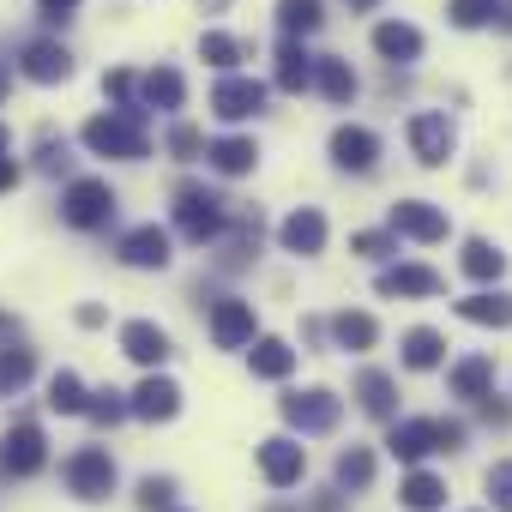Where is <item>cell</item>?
<instances>
[{"instance_id": "5b68a950", "label": "cell", "mask_w": 512, "mask_h": 512, "mask_svg": "<svg viewBox=\"0 0 512 512\" xmlns=\"http://www.w3.org/2000/svg\"><path fill=\"white\" fill-rule=\"evenodd\" d=\"M278 410H284V422H290L296 434H332L338 416H344V398H332L326 386H314V392H290Z\"/></svg>"}, {"instance_id": "8992f818", "label": "cell", "mask_w": 512, "mask_h": 512, "mask_svg": "<svg viewBox=\"0 0 512 512\" xmlns=\"http://www.w3.org/2000/svg\"><path fill=\"white\" fill-rule=\"evenodd\" d=\"M49 464V440H43V428L25 416V422H13L7 428V440H0V470L7 476H37Z\"/></svg>"}, {"instance_id": "d6986e66", "label": "cell", "mask_w": 512, "mask_h": 512, "mask_svg": "<svg viewBox=\"0 0 512 512\" xmlns=\"http://www.w3.org/2000/svg\"><path fill=\"white\" fill-rule=\"evenodd\" d=\"M374 290H380V296H440L446 284H440V272H428V266H392V272L374 278Z\"/></svg>"}, {"instance_id": "2e32d148", "label": "cell", "mask_w": 512, "mask_h": 512, "mask_svg": "<svg viewBox=\"0 0 512 512\" xmlns=\"http://www.w3.org/2000/svg\"><path fill=\"white\" fill-rule=\"evenodd\" d=\"M121 356H133L139 368H163L169 362V332L151 320H127L121 326Z\"/></svg>"}, {"instance_id": "cb8c5ba5", "label": "cell", "mask_w": 512, "mask_h": 512, "mask_svg": "<svg viewBox=\"0 0 512 512\" xmlns=\"http://www.w3.org/2000/svg\"><path fill=\"white\" fill-rule=\"evenodd\" d=\"M374 49H380L386 61H416V55H422V31L404 25V19H386V25H374Z\"/></svg>"}, {"instance_id": "4fadbf2b", "label": "cell", "mask_w": 512, "mask_h": 512, "mask_svg": "<svg viewBox=\"0 0 512 512\" xmlns=\"http://www.w3.org/2000/svg\"><path fill=\"white\" fill-rule=\"evenodd\" d=\"M211 338H217V350H247L253 338H260V332H253V302H217L211 308Z\"/></svg>"}, {"instance_id": "f546056e", "label": "cell", "mask_w": 512, "mask_h": 512, "mask_svg": "<svg viewBox=\"0 0 512 512\" xmlns=\"http://www.w3.org/2000/svg\"><path fill=\"white\" fill-rule=\"evenodd\" d=\"M278 25H284V37H314L326 25V7L320 0H278Z\"/></svg>"}, {"instance_id": "603a6c76", "label": "cell", "mask_w": 512, "mask_h": 512, "mask_svg": "<svg viewBox=\"0 0 512 512\" xmlns=\"http://www.w3.org/2000/svg\"><path fill=\"white\" fill-rule=\"evenodd\" d=\"M247 368L260 374V380H290V368H296V350H290L284 338H253V350H247Z\"/></svg>"}, {"instance_id": "f35d334b", "label": "cell", "mask_w": 512, "mask_h": 512, "mask_svg": "<svg viewBox=\"0 0 512 512\" xmlns=\"http://www.w3.org/2000/svg\"><path fill=\"white\" fill-rule=\"evenodd\" d=\"M85 416H91L97 428H115V422L127 416V398H121V392H91V398H85Z\"/></svg>"}, {"instance_id": "6f0895ef", "label": "cell", "mask_w": 512, "mask_h": 512, "mask_svg": "<svg viewBox=\"0 0 512 512\" xmlns=\"http://www.w3.org/2000/svg\"><path fill=\"white\" fill-rule=\"evenodd\" d=\"M272 512H290V506H272Z\"/></svg>"}, {"instance_id": "9a60e30c", "label": "cell", "mask_w": 512, "mask_h": 512, "mask_svg": "<svg viewBox=\"0 0 512 512\" xmlns=\"http://www.w3.org/2000/svg\"><path fill=\"white\" fill-rule=\"evenodd\" d=\"M332 163L350 169V175H368V169L380 163V139H374L368 127H338V133H332Z\"/></svg>"}, {"instance_id": "30bf717a", "label": "cell", "mask_w": 512, "mask_h": 512, "mask_svg": "<svg viewBox=\"0 0 512 512\" xmlns=\"http://www.w3.org/2000/svg\"><path fill=\"white\" fill-rule=\"evenodd\" d=\"M302 470H308V446H302V440L278 434V440H266V446H260V476H266L272 488H296V482H302Z\"/></svg>"}, {"instance_id": "f5cc1de1", "label": "cell", "mask_w": 512, "mask_h": 512, "mask_svg": "<svg viewBox=\"0 0 512 512\" xmlns=\"http://www.w3.org/2000/svg\"><path fill=\"white\" fill-rule=\"evenodd\" d=\"M13 91V67H0V97H7Z\"/></svg>"}, {"instance_id": "b9f144b4", "label": "cell", "mask_w": 512, "mask_h": 512, "mask_svg": "<svg viewBox=\"0 0 512 512\" xmlns=\"http://www.w3.org/2000/svg\"><path fill=\"white\" fill-rule=\"evenodd\" d=\"M350 253H362V260H386V253H392V235L362 229V235H350Z\"/></svg>"}, {"instance_id": "ffe728a7", "label": "cell", "mask_w": 512, "mask_h": 512, "mask_svg": "<svg viewBox=\"0 0 512 512\" xmlns=\"http://www.w3.org/2000/svg\"><path fill=\"white\" fill-rule=\"evenodd\" d=\"M356 404H362L368 416L392 422V416H398V386H392V374H380V368H362V374H356Z\"/></svg>"}, {"instance_id": "d6a6232c", "label": "cell", "mask_w": 512, "mask_h": 512, "mask_svg": "<svg viewBox=\"0 0 512 512\" xmlns=\"http://www.w3.org/2000/svg\"><path fill=\"white\" fill-rule=\"evenodd\" d=\"M31 374H37V350H25V344H7V350H0V392L31 386Z\"/></svg>"}, {"instance_id": "83f0119b", "label": "cell", "mask_w": 512, "mask_h": 512, "mask_svg": "<svg viewBox=\"0 0 512 512\" xmlns=\"http://www.w3.org/2000/svg\"><path fill=\"white\" fill-rule=\"evenodd\" d=\"M398 500H404L410 512H440V506H446V482H440L434 470H410L404 488H398Z\"/></svg>"}, {"instance_id": "52a82bcc", "label": "cell", "mask_w": 512, "mask_h": 512, "mask_svg": "<svg viewBox=\"0 0 512 512\" xmlns=\"http://www.w3.org/2000/svg\"><path fill=\"white\" fill-rule=\"evenodd\" d=\"M266 109V85L260 79H241V73H223L217 91H211V115L217 121H253Z\"/></svg>"}, {"instance_id": "5bb4252c", "label": "cell", "mask_w": 512, "mask_h": 512, "mask_svg": "<svg viewBox=\"0 0 512 512\" xmlns=\"http://www.w3.org/2000/svg\"><path fill=\"white\" fill-rule=\"evenodd\" d=\"M19 73H25V79H37V85H61V79H73V55H67L61 43L37 37V43H25Z\"/></svg>"}, {"instance_id": "816d5d0a", "label": "cell", "mask_w": 512, "mask_h": 512, "mask_svg": "<svg viewBox=\"0 0 512 512\" xmlns=\"http://www.w3.org/2000/svg\"><path fill=\"white\" fill-rule=\"evenodd\" d=\"M338 506H344V500H338V494H326V500H320L314 512H338Z\"/></svg>"}, {"instance_id": "e0dca14e", "label": "cell", "mask_w": 512, "mask_h": 512, "mask_svg": "<svg viewBox=\"0 0 512 512\" xmlns=\"http://www.w3.org/2000/svg\"><path fill=\"white\" fill-rule=\"evenodd\" d=\"M278 241H284L290 253H320V247H326V217H320L314 205H302V211H290V217L278 223Z\"/></svg>"}, {"instance_id": "680465c9", "label": "cell", "mask_w": 512, "mask_h": 512, "mask_svg": "<svg viewBox=\"0 0 512 512\" xmlns=\"http://www.w3.org/2000/svg\"><path fill=\"white\" fill-rule=\"evenodd\" d=\"M169 512H175V506H169Z\"/></svg>"}, {"instance_id": "7dc6e473", "label": "cell", "mask_w": 512, "mask_h": 512, "mask_svg": "<svg viewBox=\"0 0 512 512\" xmlns=\"http://www.w3.org/2000/svg\"><path fill=\"white\" fill-rule=\"evenodd\" d=\"M434 440H440V452L464 446V422H434Z\"/></svg>"}, {"instance_id": "ac0fdd59", "label": "cell", "mask_w": 512, "mask_h": 512, "mask_svg": "<svg viewBox=\"0 0 512 512\" xmlns=\"http://www.w3.org/2000/svg\"><path fill=\"white\" fill-rule=\"evenodd\" d=\"M386 446H392V458H404V464H422L428 452H440V440H434V422H422V416H410V422H392Z\"/></svg>"}, {"instance_id": "6da1fadb", "label": "cell", "mask_w": 512, "mask_h": 512, "mask_svg": "<svg viewBox=\"0 0 512 512\" xmlns=\"http://www.w3.org/2000/svg\"><path fill=\"white\" fill-rule=\"evenodd\" d=\"M79 139H85V151H97V157H121V163L151 157V133H145V109H139V103H133V109H115V115H91Z\"/></svg>"}, {"instance_id": "3957f363", "label": "cell", "mask_w": 512, "mask_h": 512, "mask_svg": "<svg viewBox=\"0 0 512 512\" xmlns=\"http://www.w3.org/2000/svg\"><path fill=\"white\" fill-rule=\"evenodd\" d=\"M61 217H67L73 229H103V223L115 217V187L97 181V175L67 181V193H61Z\"/></svg>"}, {"instance_id": "bcb514c9", "label": "cell", "mask_w": 512, "mask_h": 512, "mask_svg": "<svg viewBox=\"0 0 512 512\" xmlns=\"http://www.w3.org/2000/svg\"><path fill=\"white\" fill-rule=\"evenodd\" d=\"M37 157H43V169H49V175H61V169H67V145H55V139H43V151H37Z\"/></svg>"}, {"instance_id": "e575fe53", "label": "cell", "mask_w": 512, "mask_h": 512, "mask_svg": "<svg viewBox=\"0 0 512 512\" xmlns=\"http://www.w3.org/2000/svg\"><path fill=\"white\" fill-rule=\"evenodd\" d=\"M314 85H320L332 103H350V97H356V73H350V61H314Z\"/></svg>"}, {"instance_id": "db71d44e", "label": "cell", "mask_w": 512, "mask_h": 512, "mask_svg": "<svg viewBox=\"0 0 512 512\" xmlns=\"http://www.w3.org/2000/svg\"><path fill=\"white\" fill-rule=\"evenodd\" d=\"M380 7V0H350V13H374Z\"/></svg>"}, {"instance_id": "8fae6325", "label": "cell", "mask_w": 512, "mask_h": 512, "mask_svg": "<svg viewBox=\"0 0 512 512\" xmlns=\"http://www.w3.org/2000/svg\"><path fill=\"white\" fill-rule=\"evenodd\" d=\"M452 145H458V133H452L446 115H410V151H416V163L440 169L452 157Z\"/></svg>"}, {"instance_id": "1f68e13d", "label": "cell", "mask_w": 512, "mask_h": 512, "mask_svg": "<svg viewBox=\"0 0 512 512\" xmlns=\"http://www.w3.org/2000/svg\"><path fill=\"white\" fill-rule=\"evenodd\" d=\"M488 386H494V362L488 356H464L452 368V398H482Z\"/></svg>"}, {"instance_id": "74e56055", "label": "cell", "mask_w": 512, "mask_h": 512, "mask_svg": "<svg viewBox=\"0 0 512 512\" xmlns=\"http://www.w3.org/2000/svg\"><path fill=\"white\" fill-rule=\"evenodd\" d=\"M241 55H247V49H241L235 37H223V31H205V37H199V61H211V67H235Z\"/></svg>"}, {"instance_id": "484cf974", "label": "cell", "mask_w": 512, "mask_h": 512, "mask_svg": "<svg viewBox=\"0 0 512 512\" xmlns=\"http://www.w3.org/2000/svg\"><path fill=\"white\" fill-rule=\"evenodd\" d=\"M308 85H314V55L290 37V43L278 49V91H290V97H296V91H308Z\"/></svg>"}, {"instance_id": "44dd1931", "label": "cell", "mask_w": 512, "mask_h": 512, "mask_svg": "<svg viewBox=\"0 0 512 512\" xmlns=\"http://www.w3.org/2000/svg\"><path fill=\"white\" fill-rule=\"evenodd\" d=\"M458 320L506 332V326H512V296H506V290H476V296H464V302H458Z\"/></svg>"}, {"instance_id": "ba28073f", "label": "cell", "mask_w": 512, "mask_h": 512, "mask_svg": "<svg viewBox=\"0 0 512 512\" xmlns=\"http://www.w3.org/2000/svg\"><path fill=\"white\" fill-rule=\"evenodd\" d=\"M121 266H133V272H163L169 266V229H157V223H139V229H127L121 235Z\"/></svg>"}, {"instance_id": "f907efd6", "label": "cell", "mask_w": 512, "mask_h": 512, "mask_svg": "<svg viewBox=\"0 0 512 512\" xmlns=\"http://www.w3.org/2000/svg\"><path fill=\"white\" fill-rule=\"evenodd\" d=\"M79 326H85V332H97V326H103V308H97V302H85V308H79Z\"/></svg>"}, {"instance_id": "ab89813d", "label": "cell", "mask_w": 512, "mask_h": 512, "mask_svg": "<svg viewBox=\"0 0 512 512\" xmlns=\"http://www.w3.org/2000/svg\"><path fill=\"white\" fill-rule=\"evenodd\" d=\"M175 506V482L169 476H145L139 482V512H169Z\"/></svg>"}, {"instance_id": "4dcf8cb0", "label": "cell", "mask_w": 512, "mask_h": 512, "mask_svg": "<svg viewBox=\"0 0 512 512\" xmlns=\"http://www.w3.org/2000/svg\"><path fill=\"white\" fill-rule=\"evenodd\" d=\"M85 398H91V392H85V380H79L73 368H61V374L49 380V398H43V404H49L55 416H85Z\"/></svg>"}, {"instance_id": "d590c367", "label": "cell", "mask_w": 512, "mask_h": 512, "mask_svg": "<svg viewBox=\"0 0 512 512\" xmlns=\"http://www.w3.org/2000/svg\"><path fill=\"white\" fill-rule=\"evenodd\" d=\"M332 338H338L344 350H374L380 326H374L368 314H338V320H332Z\"/></svg>"}, {"instance_id": "7c38bea8", "label": "cell", "mask_w": 512, "mask_h": 512, "mask_svg": "<svg viewBox=\"0 0 512 512\" xmlns=\"http://www.w3.org/2000/svg\"><path fill=\"white\" fill-rule=\"evenodd\" d=\"M446 211L428 205V199H398L392 205V235H410V241H446Z\"/></svg>"}, {"instance_id": "8d00e7d4", "label": "cell", "mask_w": 512, "mask_h": 512, "mask_svg": "<svg viewBox=\"0 0 512 512\" xmlns=\"http://www.w3.org/2000/svg\"><path fill=\"white\" fill-rule=\"evenodd\" d=\"M494 7H500V0H446V19H452L458 31H482V25L494 19Z\"/></svg>"}, {"instance_id": "7402d4cb", "label": "cell", "mask_w": 512, "mask_h": 512, "mask_svg": "<svg viewBox=\"0 0 512 512\" xmlns=\"http://www.w3.org/2000/svg\"><path fill=\"white\" fill-rule=\"evenodd\" d=\"M205 163H211L217 175H247L253 163H260V145L241 139V133H229V139H211V145H205Z\"/></svg>"}, {"instance_id": "f6af8a7d", "label": "cell", "mask_w": 512, "mask_h": 512, "mask_svg": "<svg viewBox=\"0 0 512 512\" xmlns=\"http://www.w3.org/2000/svg\"><path fill=\"white\" fill-rule=\"evenodd\" d=\"M37 13H43L49 25H67V19L79 13V0H37Z\"/></svg>"}, {"instance_id": "4316f807", "label": "cell", "mask_w": 512, "mask_h": 512, "mask_svg": "<svg viewBox=\"0 0 512 512\" xmlns=\"http://www.w3.org/2000/svg\"><path fill=\"white\" fill-rule=\"evenodd\" d=\"M440 362H446V338H440L434 326H416V332H404V368L428 374V368H440Z\"/></svg>"}, {"instance_id": "7a4b0ae2", "label": "cell", "mask_w": 512, "mask_h": 512, "mask_svg": "<svg viewBox=\"0 0 512 512\" xmlns=\"http://www.w3.org/2000/svg\"><path fill=\"white\" fill-rule=\"evenodd\" d=\"M175 229H181L187 241H199V247L217 241V235L229 229V199H217L211 187H193V181H187V187L175 193Z\"/></svg>"}, {"instance_id": "7bdbcfd3", "label": "cell", "mask_w": 512, "mask_h": 512, "mask_svg": "<svg viewBox=\"0 0 512 512\" xmlns=\"http://www.w3.org/2000/svg\"><path fill=\"white\" fill-rule=\"evenodd\" d=\"M103 91H109V97H115V103H121V109H133V91H139V79H133V73H121V67H115V73H103Z\"/></svg>"}, {"instance_id": "ee69618b", "label": "cell", "mask_w": 512, "mask_h": 512, "mask_svg": "<svg viewBox=\"0 0 512 512\" xmlns=\"http://www.w3.org/2000/svg\"><path fill=\"white\" fill-rule=\"evenodd\" d=\"M169 151L187 163V157H199L205 151V139H199V127H169Z\"/></svg>"}, {"instance_id": "f1b7e54d", "label": "cell", "mask_w": 512, "mask_h": 512, "mask_svg": "<svg viewBox=\"0 0 512 512\" xmlns=\"http://www.w3.org/2000/svg\"><path fill=\"white\" fill-rule=\"evenodd\" d=\"M500 272H506V253H500L494 241H482V235H476V241H464V278H476V284H494Z\"/></svg>"}, {"instance_id": "9c48e42d", "label": "cell", "mask_w": 512, "mask_h": 512, "mask_svg": "<svg viewBox=\"0 0 512 512\" xmlns=\"http://www.w3.org/2000/svg\"><path fill=\"white\" fill-rule=\"evenodd\" d=\"M175 410H181V386H175L169 374H157V368H151V374L139 380V392L127 398V416H139V422H169Z\"/></svg>"}, {"instance_id": "11a10c76", "label": "cell", "mask_w": 512, "mask_h": 512, "mask_svg": "<svg viewBox=\"0 0 512 512\" xmlns=\"http://www.w3.org/2000/svg\"><path fill=\"white\" fill-rule=\"evenodd\" d=\"M494 19H500V25H506V31H512V7H494Z\"/></svg>"}, {"instance_id": "9f6ffc18", "label": "cell", "mask_w": 512, "mask_h": 512, "mask_svg": "<svg viewBox=\"0 0 512 512\" xmlns=\"http://www.w3.org/2000/svg\"><path fill=\"white\" fill-rule=\"evenodd\" d=\"M0 151H13V133H7V127H0Z\"/></svg>"}, {"instance_id": "d4e9b609", "label": "cell", "mask_w": 512, "mask_h": 512, "mask_svg": "<svg viewBox=\"0 0 512 512\" xmlns=\"http://www.w3.org/2000/svg\"><path fill=\"white\" fill-rule=\"evenodd\" d=\"M139 97H145V109H181L187 79H181L175 67H151V73L139 79Z\"/></svg>"}, {"instance_id": "c3c4849f", "label": "cell", "mask_w": 512, "mask_h": 512, "mask_svg": "<svg viewBox=\"0 0 512 512\" xmlns=\"http://www.w3.org/2000/svg\"><path fill=\"white\" fill-rule=\"evenodd\" d=\"M482 422L506 428V422H512V410H506V404H494V392H482Z\"/></svg>"}, {"instance_id": "277c9868", "label": "cell", "mask_w": 512, "mask_h": 512, "mask_svg": "<svg viewBox=\"0 0 512 512\" xmlns=\"http://www.w3.org/2000/svg\"><path fill=\"white\" fill-rule=\"evenodd\" d=\"M61 476H67L73 500H109L115 494V458H109V446H79Z\"/></svg>"}, {"instance_id": "836d02e7", "label": "cell", "mask_w": 512, "mask_h": 512, "mask_svg": "<svg viewBox=\"0 0 512 512\" xmlns=\"http://www.w3.org/2000/svg\"><path fill=\"white\" fill-rule=\"evenodd\" d=\"M368 482H374V452H368V446H344V452H338V488L362 494Z\"/></svg>"}, {"instance_id": "681fc988", "label": "cell", "mask_w": 512, "mask_h": 512, "mask_svg": "<svg viewBox=\"0 0 512 512\" xmlns=\"http://www.w3.org/2000/svg\"><path fill=\"white\" fill-rule=\"evenodd\" d=\"M19 175H25V169H19L7 151H0V193H13V187H19Z\"/></svg>"}, {"instance_id": "60d3db41", "label": "cell", "mask_w": 512, "mask_h": 512, "mask_svg": "<svg viewBox=\"0 0 512 512\" xmlns=\"http://www.w3.org/2000/svg\"><path fill=\"white\" fill-rule=\"evenodd\" d=\"M488 500H494V512H512V458H500L488 470Z\"/></svg>"}]
</instances>
